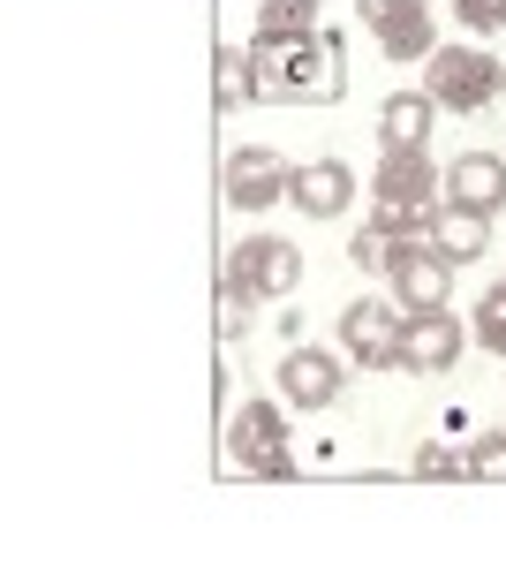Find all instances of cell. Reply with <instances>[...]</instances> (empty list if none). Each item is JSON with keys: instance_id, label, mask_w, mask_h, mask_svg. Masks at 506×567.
Returning a JSON list of instances; mask_svg holds the SVG:
<instances>
[{"instance_id": "6da1fadb", "label": "cell", "mask_w": 506, "mask_h": 567, "mask_svg": "<svg viewBox=\"0 0 506 567\" xmlns=\"http://www.w3.org/2000/svg\"><path fill=\"white\" fill-rule=\"evenodd\" d=\"M257 99H296V106H326L348 91V45L340 31H302V39H257L250 45Z\"/></svg>"}, {"instance_id": "7a4b0ae2", "label": "cell", "mask_w": 506, "mask_h": 567, "mask_svg": "<svg viewBox=\"0 0 506 567\" xmlns=\"http://www.w3.org/2000/svg\"><path fill=\"white\" fill-rule=\"evenodd\" d=\"M431 106H446V114H476V106H492L506 91V69L492 53H476V45H446V53H431Z\"/></svg>"}, {"instance_id": "3957f363", "label": "cell", "mask_w": 506, "mask_h": 567, "mask_svg": "<svg viewBox=\"0 0 506 567\" xmlns=\"http://www.w3.org/2000/svg\"><path fill=\"white\" fill-rule=\"evenodd\" d=\"M454 355H462V326H454L446 310H409V318H401L393 363H409V371H446Z\"/></svg>"}, {"instance_id": "277c9868", "label": "cell", "mask_w": 506, "mask_h": 567, "mask_svg": "<svg viewBox=\"0 0 506 567\" xmlns=\"http://www.w3.org/2000/svg\"><path fill=\"white\" fill-rule=\"evenodd\" d=\"M288 167L272 159V152H257V144H242V152H227V205L235 213H265L272 197H288Z\"/></svg>"}, {"instance_id": "5b68a950", "label": "cell", "mask_w": 506, "mask_h": 567, "mask_svg": "<svg viewBox=\"0 0 506 567\" xmlns=\"http://www.w3.org/2000/svg\"><path fill=\"white\" fill-rule=\"evenodd\" d=\"M363 23L385 39L393 61H423L431 53V0H363Z\"/></svg>"}, {"instance_id": "8992f818", "label": "cell", "mask_w": 506, "mask_h": 567, "mask_svg": "<svg viewBox=\"0 0 506 567\" xmlns=\"http://www.w3.org/2000/svg\"><path fill=\"white\" fill-rule=\"evenodd\" d=\"M227 272H242V280H250V296L272 303V296H288V288L302 280V258H296V243L265 235V243H242V250L227 258Z\"/></svg>"}, {"instance_id": "52a82bcc", "label": "cell", "mask_w": 506, "mask_h": 567, "mask_svg": "<svg viewBox=\"0 0 506 567\" xmlns=\"http://www.w3.org/2000/svg\"><path fill=\"white\" fill-rule=\"evenodd\" d=\"M438 182H446V175H431V159H423V152H385L371 189H379L385 213H416V205H431V189H438Z\"/></svg>"}, {"instance_id": "ba28073f", "label": "cell", "mask_w": 506, "mask_h": 567, "mask_svg": "<svg viewBox=\"0 0 506 567\" xmlns=\"http://www.w3.org/2000/svg\"><path fill=\"white\" fill-rule=\"evenodd\" d=\"M340 341H348L355 363H393V349H401V318H393V303H348Z\"/></svg>"}, {"instance_id": "9c48e42d", "label": "cell", "mask_w": 506, "mask_h": 567, "mask_svg": "<svg viewBox=\"0 0 506 567\" xmlns=\"http://www.w3.org/2000/svg\"><path fill=\"white\" fill-rule=\"evenodd\" d=\"M393 296L409 310H446V296H454L446 258H438V250H401V258H393Z\"/></svg>"}, {"instance_id": "30bf717a", "label": "cell", "mask_w": 506, "mask_h": 567, "mask_svg": "<svg viewBox=\"0 0 506 567\" xmlns=\"http://www.w3.org/2000/svg\"><path fill=\"white\" fill-rule=\"evenodd\" d=\"M280 386H288L296 409H326V401L340 393V363L326 349H296L288 363H280Z\"/></svg>"}, {"instance_id": "8fae6325", "label": "cell", "mask_w": 506, "mask_h": 567, "mask_svg": "<svg viewBox=\"0 0 506 567\" xmlns=\"http://www.w3.org/2000/svg\"><path fill=\"white\" fill-rule=\"evenodd\" d=\"M431 91H401V99H385L379 106V144L385 152H423V136H431Z\"/></svg>"}, {"instance_id": "7c38bea8", "label": "cell", "mask_w": 506, "mask_h": 567, "mask_svg": "<svg viewBox=\"0 0 506 567\" xmlns=\"http://www.w3.org/2000/svg\"><path fill=\"white\" fill-rule=\"evenodd\" d=\"M454 205H468V213H499L506 205V167L492 159V152H468V159H454Z\"/></svg>"}, {"instance_id": "4fadbf2b", "label": "cell", "mask_w": 506, "mask_h": 567, "mask_svg": "<svg viewBox=\"0 0 506 567\" xmlns=\"http://www.w3.org/2000/svg\"><path fill=\"white\" fill-rule=\"evenodd\" d=\"M348 189H355V175H348L340 159H318V167H302V175L288 182V197H296L310 219H333L340 205H348Z\"/></svg>"}, {"instance_id": "5bb4252c", "label": "cell", "mask_w": 506, "mask_h": 567, "mask_svg": "<svg viewBox=\"0 0 506 567\" xmlns=\"http://www.w3.org/2000/svg\"><path fill=\"white\" fill-rule=\"evenodd\" d=\"M492 213H468V205H446L438 213V258L446 265H476L484 258V243H492V227H484Z\"/></svg>"}, {"instance_id": "9a60e30c", "label": "cell", "mask_w": 506, "mask_h": 567, "mask_svg": "<svg viewBox=\"0 0 506 567\" xmlns=\"http://www.w3.org/2000/svg\"><path fill=\"white\" fill-rule=\"evenodd\" d=\"M326 23V0H265L257 8V39H302Z\"/></svg>"}, {"instance_id": "2e32d148", "label": "cell", "mask_w": 506, "mask_h": 567, "mask_svg": "<svg viewBox=\"0 0 506 567\" xmlns=\"http://www.w3.org/2000/svg\"><path fill=\"white\" fill-rule=\"evenodd\" d=\"M265 446H288V424H280L272 401H250V409L235 416V454L250 462V454H265Z\"/></svg>"}, {"instance_id": "e0dca14e", "label": "cell", "mask_w": 506, "mask_h": 567, "mask_svg": "<svg viewBox=\"0 0 506 567\" xmlns=\"http://www.w3.org/2000/svg\"><path fill=\"white\" fill-rule=\"evenodd\" d=\"M211 69H219V106L235 114V106H250L257 99V69H250V53H235V45H219L211 53Z\"/></svg>"}, {"instance_id": "ac0fdd59", "label": "cell", "mask_w": 506, "mask_h": 567, "mask_svg": "<svg viewBox=\"0 0 506 567\" xmlns=\"http://www.w3.org/2000/svg\"><path fill=\"white\" fill-rule=\"evenodd\" d=\"M393 258H401V243H393V213L379 205V219L355 235V265H363V272H385Z\"/></svg>"}, {"instance_id": "d6986e66", "label": "cell", "mask_w": 506, "mask_h": 567, "mask_svg": "<svg viewBox=\"0 0 506 567\" xmlns=\"http://www.w3.org/2000/svg\"><path fill=\"white\" fill-rule=\"evenodd\" d=\"M476 341H484L492 355H506V280L484 296V310H476Z\"/></svg>"}, {"instance_id": "ffe728a7", "label": "cell", "mask_w": 506, "mask_h": 567, "mask_svg": "<svg viewBox=\"0 0 506 567\" xmlns=\"http://www.w3.org/2000/svg\"><path fill=\"white\" fill-rule=\"evenodd\" d=\"M468 477H484V484H506V432H492L476 454H468Z\"/></svg>"}, {"instance_id": "44dd1931", "label": "cell", "mask_w": 506, "mask_h": 567, "mask_svg": "<svg viewBox=\"0 0 506 567\" xmlns=\"http://www.w3.org/2000/svg\"><path fill=\"white\" fill-rule=\"evenodd\" d=\"M250 470H257L265 484H288V477H296V462H288V446H265V454H250Z\"/></svg>"}, {"instance_id": "7402d4cb", "label": "cell", "mask_w": 506, "mask_h": 567, "mask_svg": "<svg viewBox=\"0 0 506 567\" xmlns=\"http://www.w3.org/2000/svg\"><path fill=\"white\" fill-rule=\"evenodd\" d=\"M462 8V23H476V31H499L506 23V0H454Z\"/></svg>"}, {"instance_id": "603a6c76", "label": "cell", "mask_w": 506, "mask_h": 567, "mask_svg": "<svg viewBox=\"0 0 506 567\" xmlns=\"http://www.w3.org/2000/svg\"><path fill=\"white\" fill-rule=\"evenodd\" d=\"M462 462H454V446H423L416 454V477H454Z\"/></svg>"}]
</instances>
